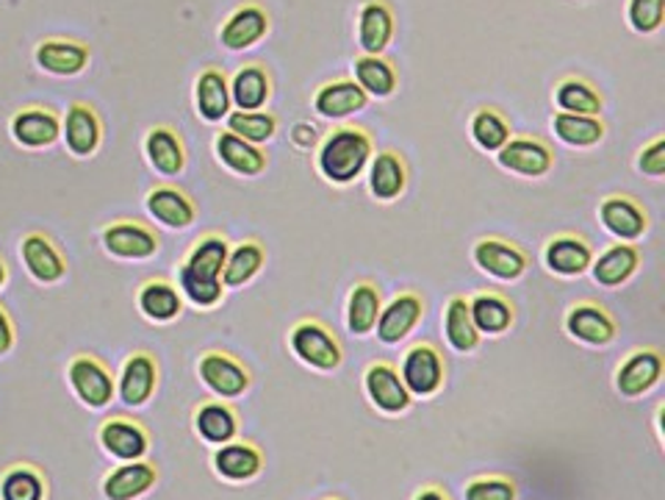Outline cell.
I'll use <instances>...</instances> for the list:
<instances>
[{"label":"cell","instance_id":"cell-1","mask_svg":"<svg viewBox=\"0 0 665 500\" xmlns=\"http://www.w3.org/2000/svg\"><path fill=\"white\" fill-rule=\"evenodd\" d=\"M228 250L231 242L225 233H203L178 267L181 294H187L198 309H214L225 298L222 267H225Z\"/></svg>","mask_w":665,"mask_h":500},{"label":"cell","instance_id":"cell-2","mask_svg":"<svg viewBox=\"0 0 665 500\" xmlns=\"http://www.w3.org/2000/svg\"><path fill=\"white\" fill-rule=\"evenodd\" d=\"M374 156V139L363 126H339L322 139L320 153H316V167L322 178L331 183L346 187L355 181Z\"/></svg>","mask_w":665,"mask_h":500},{"label":"cell","instance_id":"cell-3","mask_svg":"<svg viewBox=\"0 0 665 500\" xmlns=\"http://www.w3.org/2000/svg\"><path fill=\"white\" fill-rule=\"evenodd\" d=\"M294 356L316 370H339L341 367V344L335 333L320 320H300L289 333Z\"/></svg>","mask_w":665,"mask_h":500},{"label":"cell","instance_id":"cell-4","mask_svg":"<svg viewBox=\"0 0 665 500\" xmlns=\"http://www.w3.org/2000/svg\"><path fill=\"white\" fill-rule=\"evenodd\" d=\"M67 381H70L75 398L89 409H103L117 394V381L111 378L109 367L89 353L75 356L67 364Z\"/></svg>","mask_w":665,"mask_h":500},{"label":"cell","instance_id":"cell-5","mask_svg":"<svg viewBox=\"0 0 665 500\" xmlns=\"http://www.w3.org/2000/svg\"><path fill=\"white\" fill-rule=\"evenodd\" d=\"M103 239V248L109 250L111 256L125 261H144L150 256L159 253L161 239L155 233V228L144 226L139 220H117L109 222L100 233Z\"/></svg>","mask_w":665,"mask_h":500},{"label":"cell","instance_id":"cell-6","mask_svg":"<svg viewBox=\"0 0 665 500\" xmlns=\"http://www.w3.org/2000/svg\"><path fill=\"white\" fill-rule=\"evenodd\" d=\"M563 326H566L568 337L580 339L585 344H594V348H605L618 333L613 314L605 306L596 303V300H577L574 306H568Z\"/></svg>","mask_w":665,"mask_h":500},{"label":"cell","instance_id":"cell-7","mask_svg":"<svg viewBox=\"0 0 665 500\" xmlns=\"http://www.w3.org/2000/svg\"><path fill=\"white\" fill-rule=\"evenodd\" d=\"M496 161L505 170L516 172L524 178H544L555 167V153L544 139L535 137H511L500 150H496Z\"/></svg>","mask_w":665,"mask_h":500},{"label":"cell","instance_id":"cell-8","mask_svg":"<svg viewBox=\"0 0 665 500\" xmlns=\"http://www.w3.org/2000/svg\"><path fill=\"white\" fill-rule=\"evenodd\" d=\"M474 264L500 281H518L527 272L530 259L518 244L502 237H483L472 250Z\"/></svg>","mask_w":665,"mask_h":500},{"label":"cell","instance_id":"cell-9","mask_svg":"<svg viewBox=\"0 0 665 500\" xmlns=\"http://www.w3.org/2000/svg\"><path fill=\"white\" fill-rule=\"evenodd\" d=\"M444 359H441L439 350L427 342L413 344L405 353V359H402L400 378L407 392L413 394H422V398L435 394L441 389V383H444Z\"/></svg>","mask_w":665,"mask_h":500},{"label":"cell","instance_id":"cell-10","mask_svg":"<svg viewBox=\"0 0 665 500\" xmlns=\"http://www.w3.org/2000/svg\"><path fill=\"white\" fill-rule=\"evenodd\" d=\"M61 137L75 159H89L98 153L100 142H103V122H100L98 111L83 100H72L64 122H61Z\"/></svg>","mask_w":665,"mask_h":500},{"label":"cell","instance_id":"cell-11","mask_svg":"<svg viewBox=\"0 0 665 500\" xmlns=\"http://www.w3.org/2000/svg\"><path fill=\"white\" fill-rule=\"evenodd\" d=\"M599 220L607 231L622 242H635L649 231V217L646 209L633 198V194H607L599 203Z\"/></svg>","mask_w":665,"mask_h":500},{"label":"cell","instance_id":"cell-12","mask_svg":"<svg viewBox=\"0 0 665 500\" xmlns=\"http://www.w3.org/2000/svg\"><path fill=\"white\" fill-rule=\"evenodd\" d=\"M9 131L17 144L31 150H44L61 139V120L53 109L44 106H26L14 111L9 122Z\"/></svg>","mask_w":665,"mask_h":500},{"label":"cell","instance_id":"cell-13","mask_svg":"<svg viewBox=\"0 0 665 500\" xmlns=\"http://www.w3.org/2000/svg\"><path fill=\"white\" fill-rule=\"evenodd\" d=\"M198 372L205 387L214 389L220 398H239L250 389L248 367L233 359L231 353H222V350H209V353L200 356Z\"/></svg>","mask_w":665,"mask_h":500},{"label":"cell","instance_id":"cell-14","mask_svg":"<svg viewBox=\"0 0 665 500\" xmlns=\"http://www.w3.org/2000/svg\"><path fill=\"white\" fill-rule=\"evenodd\" d=\"M20 256L33 281L59 283L67 276L64 253L44 231H28L20 242Z\"/></svg>","mask_w":665,"mask_h":500},{"label":"cell","instance_id":"cell-15","mask_svg":"<svg viewBox=\"0 0 665 500\" xmlns=\"http://www.w3.org/2000/svg\"><path fill=\"white\" fill-rule=\"evenodd\" d=\"M33 61L50 76H78L92 61V48L78 39L48 37L33 50Z\"/></svg>","mask_w":665,"mask_h":500},{"label":"cell","instance_id":"cell-16","mask_svg":"<svg viewBox=\"0 0 665 500\" xmlns=\"http://www.w3.org/2000/svg\"><path fill=\"white\" fill-rule=\"evenodd\" d=\"M665 361L657 348H638L624 359L616 372V389L624 398H641L663 378Z\"/></svg>","mask_w":665,"mask_h":500},{"label":"cell","instance_id":"cell-17","mask_svg":"<svg viewBox=\"0 0 665 500\" xmlns=\"http://www.w3.org/2000/svg\"><path fill=\"white\" fill-rule=\"evenodd\" d=\"M159 387V364H155L153 356L148 350H137L125 359L120 372V381H117V394L125 406H144L155 394Z\"/></svg>","mask_w":665,"mask_h":500},{"label":"cell","instance_id":"cell-18","mask_svg":"<svg viewBox=\"0 0 665 500\" xmlns=\"http://www.w3.org/2000/svg\"><path fill=\"white\" fill-rule=\"evenodd\" d=\"M363 387H366L369 400L377 406L385 414H402V411L411 406V392L402 383L400 370L389 361H374L366 367V376H363Z\"/></svg>","mask_w":665,"mask_h":500},{"label":"cell","instance_id":"cell-19","mask_svg":"<svg viewBox=\"0 0 665 500\" xmlns=\"http://www.w3.org/2000/svg\"><path fill=\"white\" fill-rule=\"evenodd\" d=\"M544 264L557 276H583L594 264V248L583 233H555L544 248Z\"/></svg>","mask_w":665,"mask_h":500},{"label":"cell","instance_id":"cell-20","mask_svg":"<svg viewBox=\"0 0 665 500\" xmlns=\"http://www.w3.org/2000/svg\"><path fill=\"white\" fill-rule=\"evenodd\" d=\"M270 33V14H266L264 6L259 3H242L231 17L225 20L220 31L222 48L233 50H248L253 44H259L261 39Z\"/></svg>","mask_w":665,"mask_h":500},{"label":"cell","instance_id":"cell-21","mask_svg":"<svg viewBox=\"0 0 665 500\" xmlns=\"http://www.w3.org/2000/svg\"><path fill=\"white\" fill-rule=\"evenodd\" d=\"M144 206H148L150 217L155 222L172 228V231H183V228L194 226V220H198V203L183 189L170 187V183L150 189Z\"/></svg>","mask_w":665,"mask_h":500},{"label":"cell","instance_id":"cell-22","mask_svg":"<svg viewBox=\"0 0 665 500\" xmlns=\"http://www.w3.org/2000/svg\"><path fill=\"white\" fill-rule=\"evenodd\" d=\"M424 317V300L419 292H400L377 317V339L385 344H396L419 326Z\"/></svg>","mask_w":665,"mask_h":500},{"label":"cell","instance_id":"cell-23","mask_svg":"<svg viewBox=\"0 0 665 500\" xmlns=\"http://www.w3.org/2000/svg\"><path fill=\"white\" fill-rule=\"evenodd\" d=\"M100 444L120 461H139L150 450V433L128 417H111L100 426Z\"/></svg>","mask_w":665,"mask_h":500},{"label":"cell","instance_id":"cell-24","mask_svg":"<svg viewBox=\"0 0 665 500\" xmlns=\"http://www.w3.org/2000/svg\"><path fill=\"white\" fill-rule=\"evenodd\" d=\"M144 156L159 176L175 178L187 170V148L175 128L153 126L144 137Z\"/></svg>","mask_w":665,"mask_h":500},{"label":"cell","instance_id":"cell-25","mask_svg":"<svg viewBox=\"0 0 665 500\" xmlns=\"http://www.w3.org/2000/svg\"><path fill=\"white\" fill-rule=\"evenodd\" d=\"M194 103L205 122H222L231 114V81L222 67H205L194 81Z\"/></svg>","mask_w":665,"mask_h":500},{"label":"cell","instance_id":"cell-26","mask_svg":"<svg viewBox=\"0 0 665 500\" xmlns=\"http://www.w3.org/2000/svg\"><path fill=\"white\" fill-rule=\"evenodd\" d=\"M394 39V11L385 0H366L357 14V42L369 56H383Z\"/></svg>","mask_w":665,"mask_h":500},{"label":"cell","instance_id":"cell-27","mask_svg":"<svg viewBox=\"0 0 665 500\" xmlns=\"http://www.w3.org/2000/svg\"><path fill=\"white\" fill-rule=\"evenodd\" d=\"M407 189V167L396 150H383L369 161V192L380 203H391Z\"/></svg>","mask_w":665,"mask_h":500},{"label":"cell","instance_id":"cell-28","mask_svg":"<svg viewBox=\"0 0 665 500\" xmlns=\"http://www.w3.org/2000/svg\"><path fill=\"white\" fill-rule=\"evenodd\" d=\"M159 470L150 461H125L122 467L111 470L103 481L105 500H137L155 487Z\"/></svg>","mask_w":665,"mask_h":500},{"label":"cell","instance_id":"cell-29","mask_svg":"<svg viewBox=\"0 0 665 500\" xmlns=\"http://www.w3.org/2000/svg\"><path fill=\"white\" fill-rule=\"evenodd\" d=\"M369 94L357 87L352 78H335V81L322 83L314 94V109L320 117L339 120V117L355 114L366 106Z\"/></svg>","mask_w":665,"mask_h":500},{"label":"cell","instance_id":"cell-30","mask_svg":"<svg viewBox=\"0 0 665 500\" xmlns=\"http://www.w3.org/2000/svg\"><path fill=\"white\" fill-rule=\"evenodd\" d=\"M468 314H472L477 333H488V337L511 331L513 320H516V309L500 292H474L468 298Z\"/></svg>","mask_w":665,"mask_h":500},{"label":"cell","instance_id":"cell-31","mask_svg":"<svg viewBox=\"0 0 665 500\" xmlns=\"http://www.w3.org/2000/svg\"><path fill=\"white\" fill-rule=\"evenodd\" d=\"M641 267V250L633 242H618L611 244L599 259H594L591 270H594V281L599 287L616 289L622 283H627L629 278L638 272Z\"/></svg>","mask_w":665,"mask_h":500},{"label":"cell","instance_id":"cell-32","mask_svg":"<svg viewBox=\"0 0 665 500\" xmlns=\"http://www.w3.org/2000/svg\"><path fill=\"white\" fill-rule=\"evenodd\" d=\"M137 306L148 320L172 322L183 309V298L167 278H148L137 292Z\"/></svg>","mask_w":665,"mask_h":500},{"label":"cell","instance_id":"cell-33","mask_svg":"<svg viewBox=\"0 0 665 500\" xmlns=\"http://www.w3.org/2000/svg\"><path fill=\"white\" fill-rule=\"evenodd\" d=\"M266 264V248L259 239H244L236 248L228 250L225 267H222V287L236 289L253 281Z\"/></svg>","mask_w":665,"mask_h":500},{"label":"cell","instance_id":"cell-34","mask_svg":"<svg viewBox=\"0 0 665 500\" xmlns=\"http://www.w3.org/2000/svg\"><path fill=\"white\" fill-rule=\"evenodd\" d=\"M214 467L228 481H250L264 467V453L253 442H228L214 453Z\"/></svg>","mask_w":665,"mask_h":500},{"label":"cell","instance_id":"cell-35","mask_svg":"<svg viewBox=\"0 0 665 500\" xmlns=\"http://www.w3.org/2000/svg\"><path fill=\"white\" fill-rule=\"evenodd\" d=\"M216 156H220V161L228 170H233L236 176L244 178L261 176V172L266 170V164H270V159H266V153L259 144L244 142V139L233 137V133L228 131L216 137Z\"/></svg>","mask_w":665,"mask_h":500},{"label":"cell","instance_id":"cell-36","mask_svg":"<svg viewBox=\"0 0 665 500\" xmlns=\"http://www.w3.org/2000/svg\"><path fill=\"white\" fill-rule=\"evenodd\" d=\"M272 98V81L266 67L244 64L231 81V103L239 111H261Z\"/></svg>","mask_w":665,"mask_h":500},{"label":"cell","instance_id":"cell-37","mask_svg":"<svg viewBox=\"0 0 665 500\" xmlns=\"http://www.w3.org/2000/svg\"><path fill=\"white\" fill-rule=\"evenodd\" d=\"M380 309H383V298H380V287L372 281H357L350 289V300H346V326L357 337H366L377 326Z\"/></svg>","mask_w":665,"mask_h":500},{"label":"cell","instance_id":"cell-38","mask_svg":"<svg viewBox=\"0 0 665 500\" xmlns=\"http://www.w3.org/2000/svg\"><path fill=\"white\" fill-rule=\"evenodd\" d=\"M552 131L568 148H594L605 139V120L602 117H585V114H566L557 111L552 117Z\"/></svg>","mask_w":665,"mask_h":500},{"label":"cell","instance_id":"cell-39","mask_svg":"<svg viewBox=\"0 0 665 500\" xmlns=\"http://www.w3.org/2000/svg\"><path fill=\"white\" fill-rule=\"evenodd\" d=\"M194 428H198V433L205 439V442L228 444L236 439L239 417L231 406L209 400V403H203L198 411H194Z\"/></svg>","mask_w":665,"mask_h":500},{"label":"cell","instance_id":"cell-40","mask_svg":"<svg viewBox=\"0 0 665 500\" xmlns=\"http://www.w3.org/2000/svg\"><path fill=\"white\" fill-rule=\"evenodd\" d=\"M555 103L557 109L566 114H585V117H602V94L591 81L577 76L563 78L555 87Z\"/></svg>","mask_w":665,"mask_h":500},{"label":"cell","instance_id":"cell-41","mask_svg":"<svg viewBox=\"0 0 665 500\" xmlns=\"http://www.w3.org/2000/svg\"><path fill=\"white\" fill-rule=\"evenodd\" d=\"M352 81L363 89L366 94H374V98H391L400 83V76H396V67L391 64L385 56H357L355 59V78Z\"/></svg>","mask_w":665,"mask_h":500},{"label":"cell","instance_id":"cell-42","mask_svg":"<svg viewBox=\"0 0 665 500\" xmlns=\"http://www.w3.org/2000/svg\"><path fill=\"white\" fill-rule=\"evenodd\" d=\"M444 333L446 342L457 350V353H472L480 344V333L474 328L472 314H468V298L466 294H452L444 311Z\"/></svg>","mask_w":665,"mask_h":500},{"label":"cell","instance_id":"cell-43","mask_svg":"<svg viewBox=\"0 0 665 500\" xmlns=\"http://www.w3.org/2000/svg\"><path fill=\"white\" fill-rule=\"evenodd\" d=\"M48 483L33 464H14L0 476V500H44Z\"/></svg>","mask_w":665,"mask_h":500},{"label":"cell","instance_id":"cell-44","mask_svg":"<svg viewBox=\"0 0 665 500\" xmlns=\"http://www.w3.org/2000/svg\"><path fill=\"white\" fill-rule=\"evenodd\" d=\"M468 131H472V139L477 142V148L488 150V153H496V150L511 139V122H507V117L502 114L500 109H494V106H483V109H477L472 114Z\"/></svg>","mask_w":665,"mask_h":500},{"label":"cell","instance_id":"cell-45","mask_svg":"<svg viewBox=\"0 0 665 500\" xmlns=\"http://www.w3.org/2000/svg\"><path fill=\"white\" fill-rule=\"evenodd\" d=\"M225 120L228 133H233V137L244 139L250 144L266 142L278 131V117L270 114V111H233Z\"/></svg>","mask_w":665,"mask_h":500},{"label":"cell","instance_id":"cell-46","mask_svg":"<svg viewBox=\"0 0 665 500\" xmlns=\"http://www.w3.org/2000/svg\"><path fill=\"white\" fill-rule=\"evenodd\" d=\"M627 20L633 31L655 33L665 20V0H629Z\"/></svg>","mask_w":665,"mask_h":500},{"label":"cell","instance_id":"cell-47","mask_svg":"<svg viewBox=\"0 0 665 500\" xmlns=\"http://www.w3.org/2000/svg\"><path fill=\"white\" fill-rule=\"evenodd\" d=\"M466 500H516V483L502 476H483L466 483Z\"/></svg>","mask_w":665,"mask_h":500},{"label":"cell","instance_id":"cell-48","mask_svg":"<svg viewBox=\"0 0 665 500\" xmlns=\"http://www.w3.org/2000/svg\"><path fill=\"white\" fill-rule=\"evenodd\" d=\"M638 170L649 178H663L665 176V139L657 137L641 150L638 156Z\"/></svg>","mask_w":665,"mask_h":500},{"label":"cell","instance_id":"cell-49","mask_svg":"<svg viewBox=\"0 0 665 500\" xmlns=\"http://www.w3.org/2000/svg\"><path fill=\"white\" fill-rule=\"evenodd\" d=\"M14 322H11V314L6 311V306H0V356L9 353L14 348Z\"/></svg>","mask_w":665,"mask_h":500},{"label":"cell","instance_id":"cell-50","mask_svg":"<svg viewBox=\"0 0 665 500\" xmlns=\"http://www.w3.org/2000/svg\"><path fill=\"white\" fill-rule=\"evenodd\" d=\"M413 500H450V498H446L444 489H439V487H424V489H419L416 498H413Z\"/></svg>","mask_w":665,"mask_h":500},{"label":"cell","instance_id":"cell-51","mask_svg":"<svg viewBox=\"0 0 665 500\" xmlns=\"http://www.w3.org/2000/svg\"><path fill=\"white\" fill-rule=\"evenodd\" d=\"M6 281H9V264H6V259L0 256V289L6 287Z\"/></svg>","mask_w":665,"mask_h":500},{"label":"cell","instance_id":"cell-52","mask_svg":"<svg viewBox=\"0 0 665 500\" xmlns=\"http://www.w3.org/2000/svg\"><path fill=\"white\" fill-rule=\"evenodd\" d=\"M331 500H339V498H331Z\"/></svg>","mask_w":665,"mask_h":500}]
</instances>
